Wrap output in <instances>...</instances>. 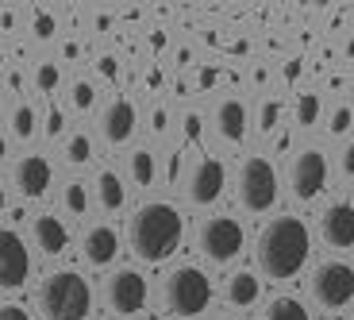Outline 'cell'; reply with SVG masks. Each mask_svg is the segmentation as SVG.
Segmentation results:
<instances>
[{
    "instance_id": "obj_1",
    "label": "cell",
    "mask_w": 354,
    "mask_h": 320,
    "mask_svg": "<svg viewBox=\"0 0 354 320\" xmlns=\"http://www.w3.org/2000/svg\"><path fill=\"white\" fill-rule=\"evenodd\" d=\"M308 251H312V235L301 216H277L258 235V267L266 270V278L285 282L308 263Z\"/></svg>"
},
{
    "instance_id": "obj_2",
    "label": "cell",
    "mask_w": 354,
    "mask_h": 320,
    "mask_svg": "<svg viewBox=\"0 0 354 320\" xmlns=\"http://www.w3.org/2000/svg\"><path fill=\"white\" fill-rule=\"evenodd\" d=\"M181 235H185L181 213L174 205H166V201H147V205H139L131 216V228H127L131 251L142 263H166L181 247Z\"/></svg>"
},
{
    "instance_id": "obj_3",
    "label": "cell",
    "mask_w": 354,
    "mask_h": 320,
    "mask_svg": "<svg viewBox=\"0 0 354 320\" xmlns=\"http://www.w3.org/2000/svg\"><path fill=\"white\" fill-rule=\"evenodd\" d=\"M39 309L46 320H85L93 309V290L81 274L58 270L39 285Z\"/></svg>"
},
{
    "instance_id": "obj_4",
    "label": "cell",
    "mask_w": 354,
    "mask_h": 320,
    "mask_svg": "<svg viewBox=\"0 0 354 320\" xmlns=\"http://www.w3.org/2000/svg\"><path fill=\"white\" fill-rule=\"evenodd\" d=\"M162 301H166V309L174 317H201L208 309V301H212V282L196 267H177L162 282Z\"/></svg>"
},
{
    "instance_id": "obj_5",
    "label": "cell",
    "mask_w": 354,
    "mask_h": 320,
    "mask_svg": "<svg viewBox=\"0 0 354 320\" xmlns=\"http://www.w3.org/2000/svg\"><path fill=\"white\" fill-rule=\"evenodd\" d=\"M239 201L250 213H266L277 201V170L270 159H247L239 170Z\"/></svg>"
},
{
    "instance_id": "obj_6",
    "label": "cell",
    "mask_w": 354,
    "mask_h": 320,
    "mask_svg": "<svg viewBox=\"0 0 354 320\" xmlns=\"http://www.w3.org/2000/svg\"><path fill=\"white\" fill-rule=\"evenodd\" d=\"M312 297H316L324 309H343L354 301V270L339 258L331 263H319L316 274H312Z\"/></svg>"
},
{
    "instance_id": "obj_7",
    "label": "cell",
    "mask_w": 354,
    "mask_h": 320,
    "mask_svg": "<svg viewBox=\"0 0 354 320\" xmlns=\"http://www.w3.org/2000/svg\"><path fill=\"white\" fill-rule=\"evenodd\" d=\"M201 251L212 263H231V258L243 251V228L239 220H231V216H212V220H204L201 228Z\"/></svg>"
},
{
    "instance_id": "obj_8",
    "label": "cell",
    "mask_w": 354,
    "mask_h": 320,
    "mask_svg": "<svg viewBox=\"0 0 354 320\" xmlns=\"http://www.w3.org/2000/svg\"><path fill=\"white\" fill-rule=\"evenodd\" d=\"M289 181H292V197L297 201H312L324 189V181H328V162H324V154L316 147L301 151L289 166Z\"/></svg>"
},
{
    "instance_id": "obj_9",
    "label": "cell",
    "mask_w": 354,
    "mask_h": 320,
    "mask_svg": "<svg viewBox=\"0 0 354 320\" xmlns=\"http://www.w3.org/2000/svg\"><path fill=\"white\" fill-rule=\"evenodd\" d=\"M31 274V258L16 231L0 228V290H19Z\"/></svg>"
},
{
    "instance_id": "obj_10",
    "label": "cell",
    "mask_w": 354,
    "mask_h": 320,
    "mask_svg": "<svg viewBox=\"0 0 354 320\" xmlns=\"http://www.w3.org/2000/svg\"><path fill=\"white\" fill-rule=\"evenodd\" d=\"M185 193H189L193 205H212V201H220V193H223V162L220 159H196L193 166H189Z\"/></svg>"
},
{
    "instance_id": "obj_11",
    "label": "cell",
    "mask_w": 354,
    "mask_h": 320,
    "mask_svg": "<svg viewBox=\"0 0 354 320\" xmlns=\"http://www.w3.org/2000/svg\"><path fill=\"white\" fill-rule=\"evenodd\" d=\"M108 305L120 317H135L147 305V278L139 270H120L115 278H108Z\"/></svg>"
},
{
    "instance_id": "obj_12",
    "label": "cell",
    "mask_w": 354,
    "mask_h": 320,
    "mask_svg": "<svg viewBox=\"0 0 354 320\" xmlns=\"http://www.w3.org/2000/svg\"><path fill=\"white\" fill-rule=\"evenodd\" d=\"M100 135L112 147H120V143H127L135 135V105L127 97H115L112 105H104V112H100Z\"/></svg>"
},
{
    "instance_id": "obj_13",
    "label": "cell",
    "mask_w": 354,
    "mask_h": 320,
    "mask_svg": "<svg viewBox=\"0 0 354 320\" xmlns=\"http://www.w3.org/2000/svg\"><path fill=\"white\" fill-rule=\"evenodd\" d=\"M319 231H324L328 247H354V205H346V201L331 205L319 216Z\"/></svg>"
},
{
    "instance_id": "obj_14",
    "label": "cell",
    "mask_w": 354,
    "mask_h": 320,
    "mask_svg": "<svg viewBox=\"0 0 354 320\" xmlns=\"http://www.w3.org/2000/svg\"><path fill=\"white\" fill-rule=\"evenodd\" d=\"M16 186L24 197H43L50 186V162L43 154H27L16 162Z\"/></svg>"
},
{
    "instance_id": "obj_15",
    "label": "cell",
    "mask_w": 354,
    "mask_h": 320,
    "mask_svg": "<svg viewBox=\"0 0 354 320\" xmlns=\"http://www.w3.org/2000/svg\"><path fill=\"white\" fill-rule=\"evenodd\" d=\"M216 132L227 143H243V135H247V105L235 97L220 100L216 105Z\"/></svg>"
},
{
    "instance_id": "obj_16",
    "label": "cell",
    "mask_w": 354,
    "mask_h": 320,
    "mask_svg": "<svg viewBox=\"0 0 354 320\" xmlns=\"http://www.w3.org/2000/svg\"><path fill=\"white\" fill-rule=\"evenodd\" d=\"M115 251H120V235L108 224H97V228L85 231V258L93 267H108L115 258Z\"/></svg>"
},
{
    "instance_id": "obj_17",
    "label": "cell",
    "mask_w": 354,
    "mask_h": 320,
    "mask_svg": "<svg viewBox=\"0 0 354 320\" xmlns=\"http://www.w3.org/2000/svg\"><path fill=\"white\" fill-rule=\"evenodd\" d=\"M35 240H39V247H43L46 255H62L66 243H70V231H66V224L58 220V216H39L35 220Z\"/></svg>"
},
{
    "instance_id": "obj_18",
    "label": "cell",
    "mask_w": 354,
    "mask_h": 320,
    "mask_svg": "<svg viewBox=\"0 0 354 320\" xmlns=\"http://www.w3.org/2000/svg\"><path fill=\"white\" fill-rule=\"evenodd\" d=\"M97 193H100V208H104V213H120L124 201H127V189H124V181H120L115 170H100Z\"/></svg>"
},
{
    "instance_id": "obj_19",
    "label": "cell",
    "mask_w": 354,
    "mask_h": 320,
    "mask_svg": "<svg viewBox=\"0 0 354 320\" xmlns=\"http://www.w3.org/2000/svg\"><path fill=\"white\" fill-rule=\"evenodd\" d=\"M227 297H231V305H254L258 301V278L254 274H235L227 282Z\"/></svg>"
},
{
    "instance_id": "obj_20",
    "label": "cell",
    "mask_w": 354,
    "mask_h": 320,
    "mask_svg": "<svg viewBox=\"0 0 354 320\" xmlns=\"http://www.w3.org/2000/svg\"><path fill=\"white\" fill-rule=\"evenodd\" d=\"M266 320H308V309H304L297 297H274Z\"/></svg>"
},
{
    "instance_id": "obj_21",
    "label": "cell",
    "mask_w": 354,
    "mask_h": 320,
    "mask_svg": "<svg viewBox=\"0 0 354 320\" xmlns=\"http://www.w3.org/2000/svg\"><path fill=\"white\" fill-rule=\"evenodd\" d=\"M131 178H135V186H154V154L151 151L131 154Z\"/></svg>"
},
{
    "instance_id": "obj_22",
    "label": "cell",
    "mask_w": 354,
    "mask_h": 320,
    "mask_svg": "<svg viewBox=\"0 0 354 320\" xmlns=\"http://www.w3.org/2000/svg\"><path fill=\"white\" fill-rule=\"evenodd\" d=\"M319 116V97L316 93H301L297 97V127H312Z\"/></svg>"
},
{
    "instance_id": "obj_23",
    "label": "cell",
    "mask_w": 354,
    "mask_h": 320,
    "mask_svg": "<svg viewBox=\"0 0 354 320\" xmlns=\"http://www.w3.org/2000/svg\"><path fill=\"white\" fill-rule=\"evenodd\" d=\"M93 159V139L88 135H70V143H66V162H73V166H81V162Z\"/></svg>"
},
{
    "instance_id": "obj_24",
    "label": "cell",
    "mask_w": 354,
    "mask_h": 320,
    "mask_svg": "<svg viewBox=\"0 0 354 320\" xmlns=\"http://www.w3.org/2000/svg\"><path fill=\"white\" fill-rule=\"evenodd\" d=\"M12 132H16L19 139H31V135H35V108L19 105L16 112H12Z\"/></svg>"
},
{
    "instance_id": "obj_25",
    "label": "cell",
    "mask_w": 354,
    "mask_h": 320,
    "mask_svg": "<svg viewBox=\"0 0 354 320\" xmlns=\"http://www.w3.org/2000/svg\"><path fill=\"white\" fill-rule=\"evenodd\" d=\"M70 100H73V108H77V112H85V108H93V100H97V89H93L88 81H73Z\"/></svg>"
},
{
    "instance_id": "obj_26",
    "label": "cell",
    "mask_w": 354,
    "mask_h": 320,
    "mask_svg": "<svg viewBox=\"0 0 354 320\" xmlns=\"http://www.w3.org/2000/svg\"><path fill=\"white\" fill-rule=\"evenodd\" d=\"M66 208H70V213H77V216H85L88 197H85V186H81V181H70V186H66Z\"/></svg>"
},
{
    "instance_id": "obj_27",
    "label": "cell",
    "mask_w": 354,
    "mask_h": 320,
    "mask_svg": "<svg viewBox=\"0 0 354 320\" xmlns=\"http://www.w3.org/2000/svg\"><path fill=\"white\" fill-rule=\"evenodd\" d=\"M35 85H39V93H54V89H58V66H54V62H43V66H39Z\"/></svg>"
},
{
    "instance_id": "obj_28",
    "label": "cell",
    "mask_w": 354,
    "mask_h": 320,
    "mask_svg": "<svg viewBox=\"0 0 354 320\" xmlns=\"http://www.w3.org/2000/svg\"><path fill=\"white\" fill-rule=\"evenodd\" d=\"M351 120H354V112L346 105H339L335 112H331V124H328V132L331 135H343V132H351Z\"/></svg>"
},
{
    "instance_id": "obj_29",
    "label": "cell",
    "mask_w": 354,
    "mask_h": 320,
    "mask_svg": "<svg viewBox=\"0 0 354 320\" xmlns=\"http://www.w3.org/2000/svg\"><path fill=\"white\" fill-rule=\"evenodd\" d=\"M258 120H262V132H274L277 120H281V105H277V100H266L262 112H258Z\"/></svg>"
},
{
    "instance_id": "obj_30",
    "label": "cell",
    "mask_w": 354,
    "mask_h": 320,
    "mask_svg": "<svg viewBox=\"0 0 354 320\" xmlns=\"http://www.w3.org/2000/svg\"><path fill=\"white\" fill-rule=\"evenodd\" d=\"M181 124H185V139L189 143L201 139V116H196V112H185V120H181Z\"/></svg>"
},
{
    "instance_id": "obj_31",
    "label": "cell",
    "mask_w": 354,
    "mask_h": 320,
    "mask_svg": "<svg viewBox=\"0 0 354 320\" xmlns=\"http://www.w3.org/2000/svg\"><path fill=\"white\" fill-rule=\"evenodd\" d=\"M35 35H39V39H50V35H54V16L39 12V16H35Z\"/></svg>"
},
{
    "instance_id": "obj_32",
    "label": "cell",
    "mask_w": 354,
    "mask_h": 320,
    "mask_svg": "<svg viewBox=\"0 0 354 320\" xmlns=\"http://www.w3.org/2000/svg\"><path fill=\"white\" fill-rule=\"evenodd\" d=\"M62 108H50V112H46V135H62Z\"/></svg>"
},
{
    "instance_id": "obj_33",
    "label": "cell",
    "mask_w": 354,
    "mask_h": 320,
    "mask_svg": "<svg viewBox=\"0 0 354 320\" xmlns=\"http://www.w3.org/2000/svg\"><path fill=\"white\" fill-rule=\"evenodd\" d=\"M97 70L104 73V78H120V62H115L112 54H104V58H100V62H97Z\"/></svg>"
},
{
    "instance_id": "obj_34",
    "label": "cell",
    "mask_w": 354,
    "mask_h": 320,
    "mask_svg": "<svg viewBox=\"0 0 354 320\" xmlns=\"http://www.w3.org/2000/svg\"><path fill=\"white\" fill-rule=\"evenodd\" d=\"M166 124H169V116H166V108H154L151 112V132H166Z\"/></svg>"
},
{
    "instance_id": "obj_35",
    "label": "cell",
    "mask_w": 354,
    "mask_h": 320,
    "mask_svg": "<svg viewBox=\"0 0 354 320\" xmlns=\"http://www.w3.org/2000/svg\"><path fill=\"white\" fill-rule=\"evenodd\" d=\"M343 174H346V178H354V139L343 147Z\"/></svg>"
},
{
    "instance_id": "obj_36",
    "label": "cell",
    "mask_w": 354,
    "mask_h": 320,
    "mask_svg": "<svg viewBox=\"0 0 354 320\" xmlns=\"http://www.w3.org/2000/svg\"><path fill=\"white\" fill-rule=\"evenodd\" d=\"M0 320H31V317H27L19 305H4V309H0Z\"/></svg>"
},
{
    "instance_id": "obj_37",
    "label": "cell",
    "mask_w": 354,
    "mask_h": 320,
    "mask_svg": "<svg viewBox=\"0 0 354 320\" xmlns=\"http://www.w3.org/2000/svg\"><path fill=\"white\" fill-rule=\"evenodd\" d=\"M216 78H220L216 70H201V78H196V81H201V89H208V85H216Z\"/></svg>"
},
{
    "instance_id": "obj_38",
    "label": "cell",
    "mask_w": 354,
    "mask_h": 320,
    "mask_svg": "<svg viewBox=\"0 0 354 320\" xmlns=\"http://www.w3.org/2000/svg\"><path fill=\"white\" fill-rule=\"evenodd\" d=\"M301 70H304L301 62H289V66H285V78H289V81H292V78H301Z\"/></svg>"
},
{
    "instance_id": "obj_39",
    "label": "cell",
    "mask_w": 354,
    "mask_h": 320,
    "mask_svg": "<svg viewBox=\"0 0 354 320\" xmlns=\"http://www.w3.org/2000/svg\"><path fill=\"white\" fill-rule=\"evenodd\" d=\"M177 170H181V159H177V154H174V159H169V181L177 178Z\"/></svg>"
},
{
    "instance_id": "obj_40",
    "label": "cell",
    "mask_w": 354,
    "mask_h": 320,
    "mask_svg": "<svg viewBox=\"0 0 354 320\" xmlns=\"http://www.w3.org/2000/svg\"><path fill=\"white\" fill-rule=\"evenodd\" d=\"M346 54H351V58H354V39H351V43H346Z\"/></svg>"
},
{
    "instance_id": "obj_41",
    "label": "cell",
    "mask_w": 354,
    "mask_h": 320,
    "mask_svg": "<svg viewBox=\"0 0 354 320\" xmlns=\"http://www.w3.org/2000/svg\"><path fill=\"white\" fill-rule=\"evenodd\" d=\"M4 151H8V147H4V139H0V159H4Z\"/></svg>"
},
{
    "instance_id": "obj_42",
    "label": "cell",
    "mask_w": 354,
    "mask_h": 320,
    "mask_svg": "<svg viewBox=\"0 0 354 320\" xmlns=\"http://www.w3.org/2000/svg\"><path fill=\"white\" fill-rule=\"evenodd\" d=\"M0 208H4V186H0Z\"/></svg>"
},
{
    "instance_id": "obj_43",
    "label": "cell",
    "mask_w": 354,
    "mask_h": 320,
    "mask_svg": "<svg viewBox=\"0 0 354 320\" xmlns=\"http://www.w3.org/2000/svg\"><path fill=\"white\" fill-rule=\"evenodd\" d=\"M227 320H235V317H227Z\"/></svg>"
}]
</instances>
